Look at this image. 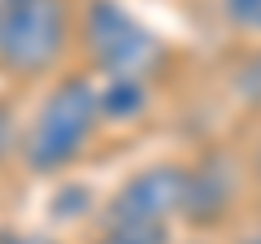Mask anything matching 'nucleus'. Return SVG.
Instances as JSON below:
<instances>
[{
  "label": "nucleus",
  "instance_id": "nucleus-1",
  "mask_svg": "<svg viewBox=\"0 0 261 244\" xmlns=\"http://www.w3.org/2000/svg\"><path fill=\"white\" fill-rule=\"evenodd\" d=\"M105 131L100 87L87 70H61L27 113L18 135V161L35 179H57L74 170Z\"/></svg>",
  "mask_w": 261,
  "mask_h": 244
},
{
  "label": "nucleus",
  "instance_id": "nucleus-2",
  "mask_svg": "<svg viewBox=\"0 0 261 244\" xmlns=\"http://www.w3.org/2000/svg\"><path fill=\"white\" fill-rule=\"evenodd\" d=\"M74 53L83 57V70L100 83L144 87H157L174 61L170 44L122 0H79Z\"/></svg>",
  "mask_w": 261,
  "mask_h": 244
},
{
  "label": "nucleus",
  "instance_id": "nucleus-3",
  "mask_svg": "<svg viewBox=\"0 0 261 244\" xmlns=\"http://www.w3.org/2000/svg\"><path fill=\"white\" fill-rule=\"evenodd\" d=\"M74 0H0V75L13 83L61 75L74 53Z\"/></svg>",
  "mask_w": 261,
  "mask_h": 244
},
{
  "label": "nucleus",
  "instance_id": "nucleus-4",
  "mask_svg": "<svg viewBox=\"0 0 261 244\" xmlns=\"http://www.w3.org/2000/svg\"><path fill=\"white\" fill-rule=\"evenodd\" d=\"M183 192H187V161H148L130 170L118 188L105 197L96 223H126V227H170L183 223Z\"/></svg>",
  "mask_w": 261,
  "mask_h": 244
},
{
  "label": "nucleus",
  "instance_id": "nucleus-5",
  "mask_svg": "<svg viewBox=\"0 0 261 244\" xmlns=\"http://www.w3.org/2000/svg\"><path fill=\"white\" fill-rule=\"evenodd\" d=\"M248 183V161H235L226 149H205L187 161V192H183V223L196 231H214L240 205Z\"/></svg>",
  "mask_w": 261,
  "mask_h": 244
},
{
  "label": "nucleus",
  "instance_id": "nucleus-6",
  "mask_svg": "<svg viewBox=\"0 0 261 244\" xmlns=\"http://www.w3.org/2000/svg\"><path fill=\"white\" fill-rule=\"evenodd\" d=\"M92 244H174L170 227H126V223H96Z\"/></svg>",
  "mask_w": 261,
  "mask_h": 244
},
{
  "label": "nucleus",
  "instance_id": "nucleus-7",
  "mask_svg": "<svg viewBox=\"0 0 261 244\" xmlns=\"http://www.w3.org/2000/svg\"><path fill=\"white\" fill-rule=\"evenodd\" d=\"M218 13L240 35H261V0H218Z\"/></svg>",
  "mask_w": 261,
  "mask_h": 244
},
{
  "label": "nucleus",
  "instance_id": "nucleus-8",
  "mask_svg": "<svg viewBox=\"0 0 261 244\" xmlns=\"http://www.w3.org/2000/svg\"><path fill=\"white\" fill-rule=\"evenodd\" d=\"M18 135H22V122H18V109H13L5 96H0V161L18 157Z\"/></svg>",
  "mask_w": 261,
  "mask_h": 244
},
{
  "label": "nucleus",
  "instance_id": "nucleus-9",
  "mask_svg": "<svg viewBox=\"0 0 261 244\" xmlns=\"http://www.w3.org/2000/svg\"><path fill=\"white\" fill-rule=\"evenodd\" d=\"M0 244H61V240L44 231H27V227H0Z\"/></svg>",
  "mask_w": 261,
  "mask_h": 244
},
{
  "label": "nucleus",
  "instance_id": "nucleus-10",
  "mask_svg": "<svg viewBox=\"0 0 261 244\" xmlns=\"http://www.w3.org/2000/svg\"><path fill=\"white\" fill-rule=\"evenodd\" d=\"M248 188H252V197H257V214H261V144L248 157Z\"/></svg>",
  "mask_w": 261,
  "mask_h": 244
},
{
  "label": "nucleus",
  "instance_id": "nucleus-11",
  "mask_svg": "<svg viewBox=\"0 0 261 244\" xmlns=\"http://www.w3.org/2000/svg\"><path fill=\"white\" fill-rule=\"evenodd\" d=\"M231 244H261V223H257V227H248V231H240Z\"/></svg>",
  "mask_w": 261,
  "mask_h": 244
},
{
  "label": "nucleus",
  "instance_id": "nucleus-12",
  "mask_svg": "<svg viewBox=\"0 0 261 244\" xmlns=\"http://www.w3.org/2000/svg\"><path fill=\"white\" fill-rule=\"evenodd\" d=\"M183 244H209V240H183Z\"/></svg>",
  "mask_w": 261,
  "mask_h": 244
}]
</instances>
